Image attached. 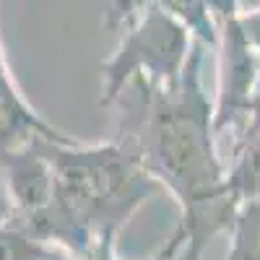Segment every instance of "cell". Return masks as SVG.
I'll list each match as a JSON object with an SVG mask.
<instances>
[{
  "label": "cell",
  "instance_id": "6da1fadb",
  "mask_svg": "<svg viewBox=\"0 0 260 260\" xmlns=\"http://www.w3.org/2000/svg\"><path fill=\"white\" fill-rule=\"evenodd\" d=\"M206 47L192 42L172 89L133 78L117 102L120 143L180 206L182 260H198L216 234L229 232L237 203L226 192V161L216 148L213 104L203 89Z\"/></svg>",
  "mask_w": 260,
  "mask_h": 260
},
{
  "label": "cell",
  "instance_id": "7a4b0ae2",
  "mask_svg": "<svg viewBox=\"0 0 260 260\" xmlns=\"http://www.w3.org/2000/svg\"><path fill=\"white\" fill-rule=\"evenodd\" d=\"M52 164V201L31 213L13 216L39 242L60 250L65 257L94 260L117 250V237L127 221L164 187L115 143H42Z\"/></svg>",
  "mask_w": 260,
  "mask_h": 260
},
{
  "label": "cell",
  "instance_id": "3957f363",
  "mask_svg": "<svg viewBox=\"0 0 260 260\" xmlns=\"http://www.w3.org/2000/svg\"><path fill=\"white\" fill-rule=\"evenodd\" d=\"M104 26L117 34V47L99 68V107H112L133 78H146L161 89H172L180 81L192 39L161 3H110L104 8Z\"/></svg>",
  "mask_w": 260,
  "mask_h": 260
},
{
  "label": "cell",
  "instance_id": "277c9868",
  "mask_svg": "<svg viewBox=\"0 0 260 260\" xmlns=\"http://www.w3.org/2000/svg\"><path fill=\"white\" fill-rule=\"evenodd\" d=\"M219 21L216 45V96H213V130L216 138L226 130L234 136L245 127L250 91L260 76V55L247 45L237 26V3H211Z\"/></svg>",
  "mask_w": 260,
  "mask_h": 260
},
{
  "label": "cell",
  "instance_id": "5b68a950",
  "mask_svg": "<svg viewBox=\"0 0 260 260\" xmlns=\"http://www.w3.org/2000/svg\"><path fill=\"white\" fill-rule=\"evenodd\" d=\"M42 143L45 141H34L24 148L0 154V175L11 195L13 216H31L52 201L55 175Z\"/></svg>",
  "mask_w": 260,
  "mask_h": 260
},
{
  "label": "cell",
  "instance_id": "8992f818",
  "mask_svg": "<svg viewBox=\"0 0 260 260\" xmlns=\"http://www.w3.org/2000/svg\"><path fill=\"white\" fill-rule=\"evenodd\" d=\"M226 192L237 206L260 201V127H242L234 133L226 164Z\"/></svg>",
  "mask_w": 260,
  "mask_h": 260
},
{
  "label": "cell",
  "instance_id": "52a82bcc",
  "mask_svg": "<svg viewBox=\"0 0 260 260\" xmlns=\"http://www.w3.org/2000/svg\"><path fill=\"white\" fill-rule=\"evenodd\" d=\"M34 141H50V143H60V146L78 143V138L55 127L45 115L21 112V110H13V107L0 102V154L24 148Z\"/></svg>",
  "mask_w": 260,
  "mask_h": 260
},
{
  "label": "cell",
  "instance_id": "ba28073f",
  "mask_svg": "<svg viewBox=\"0 0 260 260\" xmlns=\"http://www.w3.org/2000/svg\"><path fill=\"white\" fill-rule=\"evenodd\" d=\"M161 6L190 34L192 42L203 45L206 50L208 47L216 50V45H219V21H216L211 3H203V0H167Z\"/></svg>",
  "mask_w": 260,
  "mask_h": 260
},
{
  "label": "cell",
  "instance_id": "9c48e42d",
  "mask_svg": "<svg viewBox=\"0 0 260 260\" xmlns=\"http://www.w3.org/2000/svg\"><path fill=\"white\" fill-rule=\"evenodd\" d=\"M224 260H260V201H245L237 206Z\"/></svg>",
  "mask_w": 260,
  "mask_h": 260
},
{
  "label": "cell",
  "instance_id": "30bf717a",
  "mask_svg": "<svg viewBox=\"0 0 260 260\" xmlns=\"http://www.w3.org/2000/svg\"><path fill=\"white\" fill-rule=\"evenodd\" d=\"M65 255L39 242L16 221L0 226V260H62Z\"/></svg>",
  "mask_w": 260,
  "mask_h": 260
},
{
  "label": "cell",
  "instance_id": "8fae6325",
  "mask_svg": "<svg viewBox=\"0 0 260 260\" xmlns=\"http://www.w3.org/2000/svg\"><path fill=\"white\" fill-rule=\"evenodd\" d=\"M0 102L13 107V110H21V112H37L29 104V99L24 96V91L18 89V83H16V78L11 73V65L6 60L3 45H0Z\"/></svg>",
  "mask_w": 260,
  "mask_h": 260
},
{
  "label": "cell",
  "instance_id": "7c38bea8",
  "mask_svg": "<svg viewBox=\"0 0 260 260\" xmlns=\"http://www.w3.org/2000/svg\"><path fill=\"white\" fill-rule=\"evenodd\" d=\"M237 26H240L242 37L247 39V45L260 55V6L245 11L240 3H237Z\"/></svg>",
  "mask_w": 260,
  "mask_h": 260
},
{
  "label": "cell",
  "instance_id": "4fadbf2b",
  "mask_svg": "<svg viewBox=\"0 0 260 260\" xmlns=\"http://www.w3.org/2000/svg\"><path fill=\"white\" fill-rule=\"evenodd\" d=\"M180 255H182V240H180L177 232H172L169 240H167L154 255H151L148 260H180ZM94 260H120V255H117V250H107V252L96 255Z\"/></svg>",
  "mask_w": 260,
  "mask_h": 260
},
{
  "label": "cell",
  "instance_id": "5bb4252c",
  "mask_svg": "<svg viewBox=\"0 0 260 260\" xmlns=\"http://www.w3.org/2000/svg\"><path fill=\"white\" fill-rule=\"evenodd\" d=\"M245 127H260V76H257L252 91H250V99H247Z\"/></svg>",
  "mask_w": 260,
  "mask_h": 260
},
{
  "label": "cell",
  "instance_id": "9a60e30c",
  "mask_svg": "<svg viewBox=\"0 0 260 260\" xmlns=\"http://www.w3.org/2000/svg\"><path fill=\"white\" fill-rule=\"evenodd\" d=\"M13 219V206H11V195L6 190V182H3V175H0V226L8 224Z\"/></svg>",
  "mask_w": 260,
  "mask_h": 260
},
{
  "label": "cell",
  "instance_id": "2e32d148",
  "mask_svg": "<svg viewBox=\"0 0 260 260\" xmlns=\"http://www.w3.org/2000/svg\"><path fill=\"white\" fill-rule=\"evenodd\" d=\"M65 260H78V257H65Z\"/></svg>",
  "mask_w": 260,
  "mask_h": 260
},
{
  "label": "cell",
  "instance_id": "e0dca14e",
  "mask_svg": "<svg viewBox=\"0 0 260 260\" xmlns=\"http://www.w3.org/2000/svg\"><path fill=\"white\" fill-rule=\"evenodd\" d=\"M62 260H65V257H62Z\"/></svg>",
  "mask_w": 260,
  "mask_h": 260
}]
</instances>
